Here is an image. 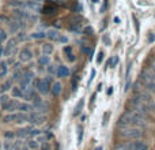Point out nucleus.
Wrapping results in <instances>:
<instances>
[{
  "label": "nucleus",
  "mask_w": 155,
  "mask_h": 150,
  "mask_svg": "<svg viewBox=\"0 0 155 150\" xmlns=\"http://www.w3.org/2000/svg\"><path fill=\"white\" fill-rule=\"evenodd\" d=\"M140 82L148 91H151V93L155 91V75L151 71L144 70L143 73H140Z\"/></svg>",
  "instance_id": "f257e3e1"
},
{
  "label": "nucleus",
  "mask_w": 155,
  "mask_h": 150,
  "mask_svg": "<svg viewBox=\"0 0 155 150\" xmlns=\"http://www.w3.org/2000/svg\"><path fill=\"white\" fill-rule=\"evenodd\" d=\"M27 121V115H25L23 112H18V113H8L3 118V123H26Z\"/></svg>",
  "instance_id": "f03ea898"
},
{
  "label": "nucleus",
  "mask_w": 155,
  "mask_h": 150,
  "mask_svg": "<svg viewBox=\"0 0 155 150\" xmlns=\"http://www.w3.org/2000/svg\"><path fill=\"white\" fill-rule=\"evenodd\" d=\"M121 137L125 138V139H140L142 138V131H140L137 127H127L121 131Z\"/></svg>",
  "instance_id": "7ed1b4c3"
},
{
  "label": "nucleus",
  "mask_w": 155,
  "mask_h": 150,
  "mask_svg": "<svg viewBox=\"0 0 155 150\" xmlns=\"http://www.w3.org/2000/svg\"><path fill=\"white\" fill-rule=\"evenodd\" d=\"M27 121H30L31 124H44L46 121V116L42 115L41 112H31L27 115Z\"/></svg>",
  "instance_id": "20e7f679"
},
{
  "label": "nucleus",
  "mask_w": 155,
  "mask_h": 150,
  "mask_svg": "<svg viewBox=\"0 0 155 150\" xmlns=\"http://www.w3.org/2000/svg\"><path fill=\"white\" fill-rule=\"evenodd\" d=\"M34 85H35L37 91H38V93H41L42 96H46V94L51 91V85H49V83H46L44 79H35Z\"/></svg>",
  "instance_id": "39448f33"
},
{
  "label": "nucleus",
  "mask_w": 155,
  "mask_h": 150,
  "mask_svg": "<svg viewBox=\"0 0 155 150\" xmlns=\"http://www.w3.org/2000/svg\"><path fill=\"white\" fill-rule=\"evenodd\" d=\"M57 5L54 4L52 0H46V4L44 5L42 8H41V14H45V15H53V14H56L57 12Z\"/></svg>",
  "instance_id": "423d86ee"
},
{
  "label": "nucleus",
  "mask_w": 155,
  "mask_h": 150,
  "mask_svg": "<svg viewBox=\"0 0 155 150\" xmlns=\"http://www.w3.org/2000/svg\"><path fill=\"white\" fill-rule=\"evenodd\" d=\"M12 14L15 18L19 19V21H35V16H33L30 12L23 11V10H14Z\"/></svg>",
  "instance_id": "0eeeda50"
},
{
  "label": "nucleus",
  "mask_w": 155,
  "mask_h": 150,
  "mask_svg": "<svg viewBox=\"0 0 155 150\" xmlns=\"http://www.w3.org/2000/svg\"><path fill=\"white\" fill-rule=\"evenodd\" d=\"M118 127L121 128H127V127H131V112H125L120 116L118 119Z\"/></svg>",
  "instance_id": "6e6552de"
},
{
  "label": "nucleus",
  "mask_w": 155,
  "mask_h": 150,
  "mask_svg": "<svg viewBox=\"0 0 155 150\" xmlns=\"http://www.w3.org/2000/svg\"><path fill=\"white\" fill-rule=\"evenodd\" d=\"M18 104L19 102L16 100H8L7 102L2 105V109L3 111H7V112H14V111L18 109Z\"/></svg>",
  "instance_id": "1a4fd4ad"
},
{
  "label": "nucleus",
  "mask_w": 155,
  "mask_h": 150,
  "mask_svg": "<svg viewBox=\"0 0 155 150\" xmlns=\"http://www.w3.org/2000/svg\"><path fill=\"white\" fill-rule=\"evenodd\" d=\"M33 59V52L29 48H22L19 52V60L21 62H30Z\"/></svg>",
  "instance_id": "9d476101"
},
{
  "label": "nucleus",
  "mask_w": 155,
  "mask_h": 150,
  "mask_svg": "<svg viewBox=\"0 0 155 150\" xmlns=\"http://www.w3.org/2000/svg\"><path fill=\"white\" fill-rule=\"evenodd\" d=\"M16 43H18V40H16V38H11V40H8V43H7V45H5L4 52H3V53H4L5 56H10L11 52H12V49L15 48V44Z\"/></svg>",
  "instance_id": "9b49d317"
},
{
  "label": "nucleus",
  "mask_w": 155,
  "mask_h": 150,
  "mask_svg": "<svg viewBox=\"0 0 155 150\" xmlns=\"http://www.w3.org/2000/svg\"><path fill=\"white\" fill-rule=\"evenodd\" d=\"M56 75L57 78H67L68 75H70V70H68V67H65V66H59V67L56 68Z\"/></svg>",
  "instance_id": "f8f14e48"
},
{
  "label": "nucleus",
  "mask_w": 155,
  "mask_h": 150,
  "mask_svg": "<svg viewBox=\"0 0 155 150\" xmlns=\"http://www.w3.org/2000/svg\"><path fill=\"white\" fill-rule=\"evenodd\" d=\"M63 52H64V55L67 56V60H68V62L74 63V62L76 60L75 55H74V52H72V46L65 45V46H64V49H63Z\"/></svg>",
  "instance_id": "ddd939ff"
},
{
  "label": "nucleus",
  "mask_w": 155,
  "mask_h": 150,
  "mask_svg": "<svg viewBox=\"0 0 155 150\" xmlns=\"http://www.w3.org/2000/svg\"><path fill=\"white\" fill-rule=\"evenodd\" d=\"M18 111H21V112H23V113H30L31 111H34V107H33L31 104H29V102H19Z\"/></svg>",
  "instance_id": "4468645a"
},
{
  "label": "nucleus",
  "mask_w": 155,
  "mask_h": 150,
  "mask_svg": "<svg viewBox=\"0 0 155 150\" xmlns=\"http://www.w3.org/2000/svg\"><path fill=\"white\" fill-rule=\"evenodd\" d=\"M51 91H52V94H53V96L59 97L60 94H61V91H63V86H61V83H60V82H53V83H52Z\"/></svg>",
  "instance_id": "2eb2a0df"
},
{
  "label": "nucleus",
  "mask_w": 155,
  "mask_h": 150,
  "mask_svg": "<svg viewBox=\"0 0 155 150\" xmlns=\"http://www.w3.org/2000/svg\"><path fill=\"white\" fill-rule=\"evenodd\" d=\"M132 150H148V146L142 141H135L132 142Z\"/></svg>",
  "instance_id": "dca6fc26"
},
{
  "label": "nucleus",
  "mask_w": 155,
  "mask_h": 150,
  "mask_svg": "<svg viewBox=\"0 0 155 150\" xmlns=\"http://www.w3.org/2000/svg\"><path fill=\"white\" fill-rule=\"evenodd\" d=\"M37 63H38V66H41V67H45V66L51 64V57H49L48 55H42V56L38 57Z\"/></svg>",
  "instance_id": "f3484780"
},
{
  "label": "nucleus",
  "mask_w": 155,
  "mask_h": 150,
  "mask_svg": "<svg viewBox=\"0 0 155 150\" xmlns=\"http://www.w3.org/2000/svg\"><path fill=\"white\" fill-rule=\"evenodd\" d=\"M11 94L15 98H22L23 97V90L21 87H18V86H14V87H11Z\"/></svg>",
  "instance_id": "a211bd4d"
},
{
  "label": "nucleus",
  "mask_w": 155,
  "mask_h": 150,
  "mask_svg": "<svg viewBox=\"0 0 155 150\" xmlns=\"http://www.w3.org/2000/svg\"><path fill=\"white\" fill-rule=\"evenodd\" d=\"M30 128H31V127H25V128L18 130V131L15 132V137H18V138H26V137H29Z\"/></svg>",
  "instance_id": "6ab92c4d"
},
{
  "label": "nucleus",
  "mask_w": 155,
  "mask_h": 150,
  "mask_svg": "<svg viewBox=\"0 0 155 150\" xmlns=\"http://www.w3.org/2000/svg\"><path fill=\"white\" fill-rule=\"evenodd\" d=\"M46 37L51 41H57V37H59V32L56 29H51L46 32Z\"/></svg>",
  "instance_id": "aec40b11"
},
{
  "label": "nucleus",
  "mask_w": 155,
  "mask_h": 150,
  "mask_svg": "<svg viewBox=\"0 0 155 150\" xmlns=\"http://www.w3.org/2000/svg\"><path fill=\"white\" fill-rule=\"evenodd\" d=\"M42 52H44V55L51 56V55L54 52V46L52 45V44H44L42 45Z\"/></svg>",
  "instance_id": "412c9836"
},
{
  "label": "nucleus",
  "mask_w": 155,
  "mask_h": 150,
  "mask_svg": "<svg viewBox=\"0 0 155 150\" xmlns=\"http://www.w3.org/2000/svg\"><path fill=\"white\" fill-rule=\"evenodd\" d=\"M68 30L74 33H80L82 32V23H71L68 26Z\"/></svg>",
  "instance_id": "4be33fe9"
},
{
  "label": "nucleus",
  "mask_w": 155,
  "mask_h": 150,
  "mask_svg": "<svg viewBox=\"0 0 155 150\" xmlns=\"http://www.w3.org/2000/svg\"><path fill=\"white\" fill-rule=\"evenodd\" d=\"M117 64H118V56H114V57H112V59L107 60L106 67L107 68H114Z\"/></svg>",
  "instance_id": "5701e85b"
},
{
  "label": "nucleus",
  "mask_w": 155,
  "mask_h": 150,
  "mask_svg": "<svg viewBox=\"0 0 155 150\" xmlns=\"http://www.w3.org/2000/svg\"><path fill=\"white\" fill-rule=\"evenodd\" d=\"M10 5L16 8H27L26 2H21V0H15V2H10Z\"/></svg>",
  "instance_id": "b1692460"
},
{
  "label": "nucleus",
  "mask_w": 155,
  "mask_h": 150,
  "mask_svg": "<svg viewBox=\"0 0 155 150\" xmlns=\"http://www.w3.org/2000/svg\"><path fill=\"white\" fill-rule=\"evenodd\" d=\"M30 37L34 38V40H42V38L46 37V33L45 32H34Z\"/></svg>",
  "instance_id": "393cba45"
},
{
  "label": "nucleus",
  "mask_w": 155,
  "mask_h": 150,
  "mask_svg": "<svg viewBox=\"0 0 155 150\" xmlns=\"http://www.w3.org/2000/svg\"><path fill=\"white\" fill-rule=\"evenodd\" d=\"M116 150H132V142L120 143V145L116 148Z\"/></svg>",
  "instance_id": "a878e982"
},
{
  "label": "nucleus",
  "mask_w": 155,
  "mask_h": 150,
  "mask_svg": "<svg viewBox=\"0 0 155 150\" xmlns=\"http://www.w3.org/2000/svg\"><path fill=\"white\" fill-rule=\"evenodd\" d=\"M11 87H12V82H11V80H7V82H4L2 86H0V91H2V93H5V91L10 90Z\"/></svg>",
  "instance_id": "bb28decb"
},
{
  "label": "nucleus",
  "mask_w": 155,
  "mask_h": 150,
  "mask_svg": "<svg viewBox=\"0 0 155 150\" xmlns=\"http://www.w3.org/2000/svg\"><path fill=\"white\" fill-rule=\"evenodd\" d=\"M8 73L7 63H0V78H4Z\"/></svg>",
  "instance_id": "cd10ccee"
},
{
  "label": "nucleus",
  "mask_w": 155,
  "mask_h": 150,
  "mask_svg": "<svg viewBox=\"0 0 155 150\" xmlns=\"http://www.w3.org/2000/svg\"><path fill=\"white\" fill-rule=\"evenodd\" d=\"M83 105H84V101H83V100H80V101L76 104L75 109H74V116H78V115H79L80 111L83 109Z\"/></svg>",
  "instance_id": "c85d7f7f"
},
{
  "label": "nucleus",
  "mask_w": 155,
  "mask_h": 150,
  "mask_svg": "<svg viewBox=\"0 0 155 150\" xmlns=\"http://www.w3.org/2000/svg\"><path fill=\"white\" fill-rule=\"evenodd\" d=\"M41 134H42V131H41V130H38V128H30V131H29V137L30 138L40 137Z\"/></svg>",
  "instance_id": "c756f323"
},
{
  "label": "nucleus",
  "mask_w": 155,
  "mask_h": 150,
  "mask_svg": "<svg viewBox=\"0 0 155 150\" xmlns=\"http://www.w3.org/2000/svg\"><path fill=\"white\" fill-rule=\"evenodd\" d=\"M82 32H83V34L88 36V37H90V36H94V29H93V26H86L84 29L82 30Z\"/></svg>",
  "instance_id": "7c9ffc66"
},
{
  "label": "nucleus",
  "mask_w": 155,
  "mask_h": 150,
  "mask_svg": "<svg viewBox=\"0 0 155 150\" xmlns=\"http://www.w3.org/2000/svg\"><path fill=\"white\" fill-rule=\"evenodd\" d=\"M27 148L31 149V150H35V149L38 148V142L35 139H30L29 142H27Z\"/></svg>",
  "instance_id": "2f4dec72"
},
{
  "label": "nucleus",
  "mask_w": 155,
  "mask_h": 150,
  "mask_svg": "<svg viewBox=\"0 0 155 150\" xmlns=\"http://www.w3.org/2000/svg\"><path fill=\"white\" fill-rule=\"evenodd\" d=\"M80 51H82L84 55H91V52H93L90 46H87L86 44H82V45H80Z\"/></svg>",
  "instance_id": "473e14b6"
},
{
  "label": "nucleus",
  "mask_w": 155,
  "mask_h": 150,
  "mask_svg": "<svg viewBox=\"0 0 155 150\" xmlns=\"http://www.w3.org/2000/svg\"><path fill=\"white\" fill-rule=\"evenodd\" d=\"M82 139H83V128L80 126H78V145L82 143Z\"/></svg>",
  "instance_id": "72a5a7b5"
},
{
  "label": "nucleus",
  "mask_w": 155,
  "mask_h": 150,
  "mask_svg": "<svg viewBox=\"0 0 155 150\" xmlns=\"http://www.w3.org/2000/svg\"><path fill=\"white\" fill-rule=\"evenodd\" d=\"M5 40H7V33H5L3 29H0V44L4 43Z\"/></svg>",
  "instance_id": "f704fd0d"
},
{
  "label": "nucleus",
  "mask_w": 155,
  "mask_h": 150,
  "mask_svg": "<svg viewBox=\"0 0 155 150\" xmlns=\"http://www.w3.org/2000/svg\"><path fill=\"white\" fill-rule=\"evenodd\" d=\"M57 41H59L60 44H64V45H65V44L68 43V38L65 37V36H61V34H59V37H57Z\"/></svg>",
  "instance_id": "c9c22d12"
},
{
  "label": "nucleus",
  "mask_w": 155,
  "mask_h": 150,
  "mask_svg": "<svg viewBox=\"0 0 155 150\" xmlns=\"http://www.w3.org/2000/svg\"><path fill=\"white\" fill-rule=\"evenodd\" d=\"M4 138H7V139H12V138H15V132H12V131H5V132H4Z\"/></svg>",
  "instance_id": "e433bc0d"
},
{
  "label": "nucleus",
  "mask_w": 155,
  "mask_h": 150,
  "mask_svg": "<svg viewBox=\"0 0 155 150\" xmlns=\"http://www.w3.org/2000/svg\"><path fill=\"white\" fill-rule=\"evenodd\" d=\"M8 100H10V98H8V96H7V94H4V93H3L2 96H0V105H3V104H4V102H7Z\"/></svg>",
  "instance_id": "4c0bfd02"
},
{
  "label": "nucleus",
  "mask_w": 155,
  "mask_h": 150,
  "mask_svg": "<svg viewBox=\"0 0 155 150\" xmlns=\"http://www.w3.org/2000/svg\"><path fill=\"white\" fill-rule=\"evenodd\" d=\"M22 74H23V71H21V70L15 71V74H14V79H15V80H19V79L22 78Z\"/></svg>",
  "instance_id": "58836bf2"
},
{
  "label": "nucleus",
  "mask_w": 155,
  "mask_h": 150,
  "mask_svg": "<svg viewBox=\"0 0 155 150\" xmlns=\"http://www.w3.org/2000/svg\"><path fill=\"white\" fill-rule=\"evenodd\" d=\"M102 41L105 43V45H110V38H109V36L107 34L102 36Z\"/></svg>",
  "instance_id": "ea45409f"
},
{
  "label": "nucleus",
  "mask_w": 155,
  "mask_h": 150,
  "mask_svg": "<svg viewBox=\"0 0 155 150\" xmlns=\"http://www.w3.org/2000/svg\"><path fill=\"white\" fill-rule=\"evenodd\" d=\"M44 80H45L46 83H49V85H52V83L54 82V80H53V78H52L51 75H48V77H45V78H44Z\"/></svg>",
  "instance_id": "a19ab883"
},
{
  "label": "nucleus",
  "mask_w": 155,
  "mask_h": 150,
  "mask_svg": "<svg viewBox=\"0 0 155 150\" xmlns=\"http://www.w3.org/2000/svg\"><path fill=\"white\" fill-rule=\"evenodd\" d=\"M25 38H26L25 33H23V32H21V33L18 34V37H16V40H18V41H22V40H25Z\"/></svg>",
  "instance_id": "79ce46f5"
},
{
  "label": "nucleus",
  "mask_w": 155,
  "mask_h": 150,
  "mask_svg": "<svg viewBox=\"0 0 155 150\" xmlns=\"http://www.w3.org/2000/svg\"><path fill=\"white\" fill-rule=\"evenodd\" d=\"M41 150H49V143H48V142H42Z\"/></svg>",
  "instance_id": "37998d69"
},
{
  "label": "nucleus",
  "mask_w": 155,
  "mask_h": 150,
  "mask_svg": "<svg viewBox=\"0 0 155 150\" xmlns=\"http://www.w3.org/2000/svg\"><path fill=\"white\" fill-rule=\"evenodd\" d=\"M102 56H104V52H99V55H98V57H97V63H101L102 62Z\"/></svg>",
  "instance_id": "c03bdc74"
},
{
  "label": "nucleus",
  "mask_w": 155,
  "mask_h": 150,
  "mask_svg": "<svg viewBox=\"0 0 155 150\" xmlns=\"http://www.w3.org/2000/svg\"><path fill=\"white\" fill-rule=\"evenodd\" d=\"M129 87H131V79H129V78H128V82H127L125 89H124V90H125V91H128V90H129Z\"/></svg>",
  "instance_id": "a18cd8bd"
},
{
  "label": "nucleus",
  "mask_w": 155,
  "mask_h": 150,
  "mask_svg": "<svg viewBox=\"0 0 155 150\" xmlns=\"http://www.w3.org/2000/svg\"><path fill=\"white\" fill-rule=\"evenodd\" d=\"M54 71H56V70H54V67H53V66H51V64H48V73H54Z\"/></svg>",
  "instance_id": "49530a36"
},
{
  "label": "nucleus",
  "mask_w": 155,
  "mask_h": 150,
  "mask_svg": "<svg viewBox=\"0 0 155 150\" xmlns=\"http://www.w3.org/2000/svg\"><path fill=\"white\" fill-rule=\"evenodd\" d=\"M74 11H75V12H78V11H82V5H80V4H76L75 7H74Z\"/></svg>",
  "instance_id": "de8ad7c7"
},
{
  "label": "nucleus",
  "mask_w": 155,
  "mask_h": 150,
  "mask_svg": "<svg viewBox=\"0 0 155 150\" xmlns=\"http://www.w3.org/2000/svg\"><path fill=\"white\" fill-rule=\"evenodd\" d=\"M95 74H97V71H95V70H91V74H90V82H91V79H94Z\"/></svg>",
  "instance_id": "09e8293b"
},
{
  "label": "nucleus",
  "mask_w": 155,
  "mask_h": 150,
  "mask_svg": "<svg viewBox=\"0 0 155 150\" xmlns=\"http://www.w3.org/2000/svg\"><path fill=\"white\" fill-rule=\"evenodd\" d=\"M3 52H4V48L2 46V44H0V57L3 56Z\"/></svg>",
  "instance_id": "8fccbe9b"
},
{
  "label": "nucleus",
  "mask_w": 155,
  "mask_h": 150,
  "mask_svg": "<svg viewBox=\"0 0 155 150\" xmlns=\"http://www.w3.org/2000/svg\"><path fill=\"white\" fill-rule=\"evenodd\" d=\"M95 150H102V148H97Z\"/></svg>",
  "instance_id": "3c124183"
},
{
  "label": "nucleus",
  "mask_w": 155,
  "mask_h": 150,
  "mask_svg": "<svg viewBox=\"0 0 155 150\" xmlns=\"http://www.w3.org/2000/svg\"><path fill=\"white\" fill-rule=\"evenodd\" d=\"M94 3H98V0H94Z\"/></svg>",
  "instance_id": "603ef678"
},
{
  "label": "nucleus",
  "mask_w": 155,
  "mask_h": 150,
  "mask_svg": "<svg viewBox=\"0 0 155 150\" xmlns=\"http://www.w3.org/2000/svg\"><path fill=\"white\" fill-rule=\"evenodd\" d=\"M0 149H2V145H0Z\"/></svg>",
  "instance_id": "864d4df0"
},
{
  "label": "nucleus",
  "mask_w": 155,
  "mask_h": 150,
  "mask_svg": "<svg viewBox=\"0 0 155 150\" xmlns=\"http://www.w3.org/2000/svg\"><path fill=\"white\" fill-rule=\"evenodd\" d=\"M35 150H37V149H35Z\"/></svg>",
  "instance_id": "5fc2aeb1"
}]
</instances>
